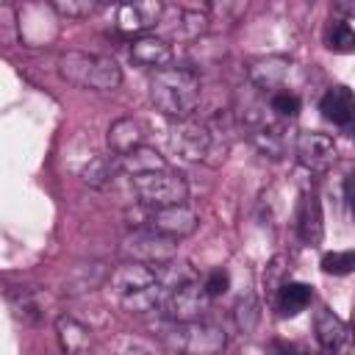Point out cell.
Wrapping results in <instances>:
<instances>
[{"label":"cell","instance_id":"1","mask_svg":"<svg viewBox=\"0 0 355 355\" xmlns=\"http://www.w3.org/2000/svg\"><path fill=\"white\" fill-rule=\"evenodd\" d=\"M200 97H202L200 75L189 67H166V69L153 72V78H150L153 105L175 122L189 119L197 111Z\"/></svg>","mask_w":355,"mask_h":355},{"label":"cell","instance_id":"2","mask_svg":"<svg viewBox=\"0 0 355 355\" xmlns=\"http://www.w3.org/2000/svg\"><path fill=\"white\" fill-rule=\"evenodd\" d=\"M58 72H61L64 80H69V83H75L80 89L114 92V89L122 86V69L108 55L69 50V53H64L58 58Z\"/></svg>","mask_w":355,"mask_h":355},{"label":"cell","instance_id":"3","mask_svg":"<svg viewBox=\"0 0 355 355\" xmlns=\"http://www.w3.org/2000/svg\"><path fill=\"white\" fill-rule=\"evenodd\" d=\"M164 341L178 355H219L227 344V336L214 322H169L164 330Z\"/></svg>","mask_w":355,"mask_h":355},{"label":"cell","instance_id":"4","mask_svg":"<svg viewBox=\"0 0 355 355\" xmlns=\"http://www.w3.org/2000/svg\"><path fill=\"white\" fill-rule=\"evenodd\" d=\"M130 183H133V191H136L139 202L153 208V211L172 208V205H186V200H189V183L183 180L180 172H172V169L139 175V178H130Z\"/></svg>","mask_w":355,"mask_h":355},{"label":"cell","instance_id":"5","mask_svg":"<svg viewBox=\"0 0 355 355\" xmlns=\"http://www.w3.org/2000/svg\"><path fill=\"white\" fill-rule=\"evenodd\" d=\"M122 252L128 255V261H139V263H147L155 269V266L178 258V241L155 233L153 227H144V230H133L122 239Z\"/></svg>","mask_w":355,"mask_h":355},{"label":"cell","instance_id":"6","mask_svg":"<svg viewBox=\"0 0 355 355\" xmlns=\"http://www.w3.org/2000/svg\"><path fill=\"white\" fill-rule=\"evenodd\" d=\"M169 147L183 158V161H205L214 147H216V133L211 130V125L205 122H197L194 116L189 119H180L172 125V133H169Z\"/></svg>","mask_w":355,"mask_h":355},{"label":"cell","instance_id":"7","mask_svg":"<svg viewBox=\"0 0 355 355\" xmlns=\"http://www.w3.org/2000/svg\"><path fill=\"white\" fill-rule=\"evenodd\" d=\"M208 308H211V297L200 280L186 283L175 291H166V300H164V311H166L169 322H180V324L202 322Z\"/></svg>","mask_w":355,"mask_h":355},{"label":"cell","instance_id":"8","mask_svg":"<svg viewBox=\"0 0 355 355\" xmlns=\"http://www.w3.org/2000/svg\"><path fill=\"white\" fill-rule=\"evenodd\" d=\"M294 153H297V161L311 172H327L336 164V155H338L336 141L327 133H319V130L300 133L297 144H294Z\"/></svg>","mask_w":355,"mask_h":355},{"label":"cell","instance_id":"9","mask_svg":"<svg viewBox=\"0 0 355 355\" xmlns=\"http://www.w3.org/2000/svg\"><path fill=\"white\" fill-rule=\"evenodd\" d=\"M197 214L189 208V205H172V208H158L150 214L147 219V227H153L155 233L161 236H169L175 241L191 236L197 230Z\"/></svg>","mask_w":355,"mask_h":355},{"label":"cell","instance_id":"10","mask_svg":"<svg viewBox=\"0 0 355 355\" xmlns=\"http://www.w3.org/2000/svg\"><path fill=\"white\" fill-rule=\"evenodd\" d=\"M164 6L155 0H141V3H122L116 8V28L122 33L144 36L155 22H161Z\"/></svg>","mask_w":355,"mask_h":355},{"label":"cell","instance_id":"11","mask_svg":"<svg viewBox=\"0 0 355 355\" xmlns=\"http://www.w3.org/2000/svg\"><path fill=\"white\" fill-rule=\"evenodd\" d=\"M130 58H133V64L158 72V69H166L169 67V61H172V44L164 36L144 33V36H136L130 42Z\"/></svg>","mask_w":355,"mask_h":355},{"label":"cell","instance_id":"12","mask_svg":"<svg viewBox=\"0 0 355 355\" xmlns=\"http://www.w3.org/2000/svg\"><path fill=\"white\" fill-rule=\"evenodd\" d=\"M297 233L302 244L316 247L322 244L324 236V222H322V202L316 191H302L300 205H297Z\"/></svg>","mask_w":355,"mask_h":355},{"label":"cell","instance_id":"13","mask_svg":"<svg viewBox=\"0 0 355 355\" xmlns=\"http://www.w3.org/2000/svg\"><path fill=\"white\" fill-rule=\"evenodd\" d=\"M291 72V61L283 55H263L252 58L247 67V78L255 89H280Z\"/></svg>","mask_w":355,"mask_h":355},{"label":"cell","instance_id":"14","mask_svg":"<svg viewBox=\"0 0 355 355\" xmlns=\"http://www.w3.org/2000/svg\"><path fill=\"white\" fill-rule=\"evenodd\" d=\"M319 111L333 125H352V119H355V92L344 83L330 86L319 100Z\"/></svg>","mask_w":355,"mask_h":355},{"label":"cell","instance_id":"15","mask_svg":"<svg viewBox=\"0 0 355 355\" xmlns=\"http://www.w3.org/2000/svg\"><path fill=\"white\" fill-rule=\"evenodd\" d=\"M108 280H111V286L116 288L119 297H128V294H133V291H139V288H147V286L158 283L155 269L147 266V263H139V261H125L122 266H116V269L111 272Z\"/></svg>","mask_w":355,"mask_h":355},{"label":"cell","instance_id":"16","mask_svg":"<svg viewBox=\"0 0 355 355\" xmlns=\"http://www.w3.org/2000/svg\"><path fill=\"white\" fill-rule=\"evenodd\" d=\"M105 139H108L111 153H116L119 158H125L128 153H133V150H139L144 144V128L133 116H119V119L111 122Z\"/></svg>","mask_w":355,"mask_h":355},{"label":"cell","instance_id":"17","mask_svg":"<svg viewBox=\"0 0 355 355\" xmlns=\"http://www.w3.org/2000/svg\"><path fill=\"white\" fill-rule=\"evenodd\" d=\"M313 333H316V341H319V347L324 349V352H336V349H341L344 344H347V324L327 308V305H322L319 311H316V316H313Z\"/></svg>","mask_w":355,"mask_h":355},{"label":"cell","instance_id":"18","mask_svg":"<svg viewBox=\"0 0 355 355\" xmlns=\"http://www.w3.org/2000/svg\"><path fill=\"white\" fill-rule=\"evenodd\" d=\"M55 336H58V344H61L64 355H89L92 352L89 327L80 324L72 316H58L55 319Z\"/></svg>","mask_w":355,"mask_h":355},{"label":"cell","instance_id":"19","mask_svg":"<svg viewBox=\"0 0 355 355\" xmlns=\"http://www.w3.org/2000/svg\"><path fill=\"white\" fill-rule=\"evenodd\" d=\"M313 300V288L308 283H297V280H288L280 286V291L275 294V308H277V316L280 319H291V316H300Z\"/></svg>","mask_w":355,"mask_h":355},{"label":"cell","instance_id":"20","mask_svg":"<svg viewBox=\"0 0 355 355\" xmlns=\"http://www.w3.org/2000/svg\"><path fill=\"white\" fill-rule=\"evenodd\" d=\"M111 277V272L105 269V263H80L64 283V291L67 294H86V291H94L97 286H103L105 280Z\"/></svg>","mask_w":355,"mask_h":355},{"label":"cell","instance_id":"21","mask_svg":"<svg viewBox=\"0 0 355 355\" xmlns=\"http://www.w3.org/2000/svg\"><path fill=\"white\" fill-rule=\"evenodd\" d=\"M119 166L130 175V178H139V175H150V172H161V169H169L164 155L147 144H141L139 150L128 153L125 158H119Z\"/></svg>","mask_w":355,"mask_h":355},{"label":"cell","instance_id":"22","mask_svg":"<svg viewBox=\"0 0 355 355\" xmlns=\"http://www.w3.org/2000/svg\"><path fill=\"white\" fill-rule=\"evenodd\" d=\"M122 305L133 313H147V311H155V308H164V300H166V288L161 283H153L147 288H139L128 297H119Z\"/></svg>","mask_w":355,"mask_h":355},{"label":"cell","instance_id":"23","mask_svg":"<svg viewBox=\"0 0 355 355\" xmlns=\"http://www.w3.org/2000/svg\"><path fill=\"white\" fill-rule=\"evenodd\" d=\"M155 277H158V283L166 288V291H175V288H180V286H186V283H194L197 280V275H194V269L186 263V261H169V263H161V266H155Z\"/></svg>","mask_w":355,"mask_h":355},{"label":"cell","instance_id":"24","mask_svg":"<svg viewBox=\"0 0 355 355\" xmlns=\"http://www.w3.org/2000/svg\"><path fill=\"white\" fill-rule=\"evenodd\" d=\"M324 47L330 53H341V55L355 53V28L349 22H344V19L330 22L327 31H324Z\"/></svg>","mask_w":355,"mask_h":355},{"label":"cell","instance_id":"25","mask_svg":"<svg viewBox=\"0 0 355 355\" xmlns=\"http://www.w3.org/2000/svg\"><path fill=\"white\" fill-rule=\"evenodd\" d=\"M252 144H255L263 155H269V158H283V153H286V139H283V130H280L277 125L258 128V130L252 133Z\"/></svg>","mask_w":355,"mask_h":355},{"label":"cell","instance_id":"26","mask_svg":"<svg viewBox=\"0 0 355 355\" xmlns=\"http://www.w3.org/2000/svg\"><path fill=\"white\" fill-rule=\"evenodd\" d=\"M114 172H116V166H114L108 158L97 155V158H92V161L80 169V178H83V183H89L92 189H105V186L114 180Z\"/></svg>","mask_w":355,"mask_h":355},{"label":"cell","instance_id":"27","mask_svg":"<svg viewBox=\"0 0 355 355\" xmlns=\"http://www.w3.org/2000/svg\"><path fill=\"white\" fill-rule=\"evenodd\" d=\"M322 272L324 275H336V277L352 275L355 272V250H333V252H324L322 255Z\"/></svg>","mask_w":355,"mask_h":355},{"label":"cell","instance_id":"28","mask_svg":"<svg viewBox=\"0 0 355 355\" xmlns=\"http://www.w3.org/2000/svg\"><path fill=\"white\" fill-rule=\"evenodd\" d=\"M50 8H53L58 17H67V19H83V17L94 14V11L100 8V3H94V0H58V3H53Z\"/></svg>","mask_w":355,"mask_h":355},{"label":"cell","instance_id":"29","mask_svg":"<svg viewBox=\"0 0 355 355\" xmlns=\"http://www.w3.org/2000/svg\"><path fill=\"white\" fill-rule=\"evenodd\" d=\"M269 108H272L277 116L291 119V116L300 114V97H297L294 92H288V89H277V92H272V97H269Z\"/></svg>","mask_w":355,"mask_h":355},{"label":"cell","instance_id":"30","mask_svg":"<svg viewBox=\"0 0 355 355\" xmlns=\"http://www.w3.org/2000/svg\"><path fill=\"white\" fill-rule=\"evenodd\" d=\"M208 14L205 11H180V22H178V31H180V36H186V39H194V36H200V33H205V28H208Z\"/></svg>","mask_w":355,"mask_h":355},{"label":"cell","instance_id":"31","mask_svg":"<svg viewBox=\"0 0 355 355\" xmlns=\"http://www.w3.org/2000/svg\"><path fill=\"white\" fill-rule=\"evenodd\" d=\"M283 283H288V280H286V258H283V255H275V258L269 261L266 272H263V288H269V294L275 297Z\"/></svg>","mask_w":355,"mask_h":355},{"label":"cell","instance_id":"32","mask_svg":"<svg viewBox=\"0 0 355 355\" xmlns=\"http://www.w3.org/2000/svg\"><path fill=\"white\" fill-rule=\"evenodd\" d=\"M202 286H205V291H208V297H211V300L222 297V294L230 288V275H227V269H222V266L211 269V272L205 275Z\"/></svg>","mask_w":355,"mask_h":355},{"label":"cell","instance_id":"33","mask_svg":"<svg viewBox=\"0 0 355 355\" xmlns=\"http://www.w3.org/2000/svg\"><path fill=\"white\" fill-rule=\"evenodd\" d=\"M266 355H302V352L294 344H288V341H272L266 347Z\"/></svg>","mask_w":355,"mask_h":355},{"label":"cell","instance_id":"34","mask_svg":"<svg viewBox=\"0 0 355 355\" xmlns=\"http://www.w3.org/2000/svg\"><path fill=\"white\" fill-rule=\"evenodd\" d=\"M338 14H347V17H355V3H349V0H338L336 6H333Z\"/></svg>","mask_w":355,"mask_h":355},{"label":"cell","instance_id":"35","mask_svg":"<svg viewBox=\"0 0 355 355\" xmlns=\"http://www.w3.org/2000/svg\"><path fill=\"white\" fill-rule=\"evenodd\" d=\"M347 202H349V211H352V216H355V178L347 180Z\"/></svg>","mask_w":355,"mask_h":355},{"label":"cell","instance_id":"36","mask_svg":"<svg viewBox=\"0 0 355 355\" xmlns=\"http://www.w3.org/2000/svg\"><path fill=\"white\" fill-rule=\"evenodd\" d=\"M349 322H352V333H349V338H352V347H355V305H352V319H349Z\"/></svg>","mask_w":355,"mask_h":355},{"label":"cell","instance_id":"37","mask_svg":"<svg viewBox=\"0 0 355 355\" xmlns=\"http://www.w3.org/2000/svg\"><path fill=\"white\" fill-rule=\"evenodd\" d=\"M319 355H333V352H324V349H322V352H319Z\"/></svg>","mask_w":355,"mask_h":355},{"label":"cell","instance_id":"38","mask_svg":"<svg viewBox=\"0 0 355 355\" xmlns=\"http://www.w3.org/2000/svg\"><path fill=\"white\" fill-rule=\"evenodd\" d=\"M352 139H355V125H352Z\"/></svg>","mask_w":355,"mask_h":355}]
</instances>
